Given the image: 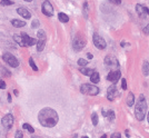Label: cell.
Listing matches in <instances>:
<instances>
[{"instance_id":"cell-1","label":"cell","mask_w":149,"mask_h":138,"mask_svg":"<svg viewBox=\"0 0 149 138\" xmlns=\"http://www.w3.org/2000/svg\"><path fill=\"white\" fill-rule=\"evenodd\" d=\"M38 120L43 127L51 128V127H55V126L58 124L59 116L55 109L46 107V108H42V109L39 111Z\"/></svg>"},{"instance_id":"cell-2","label":"cell","mask_w":149,"mask_h":138,"mask_svg":"<svg viewBox=\"0 0 149 138\" xmlns=\"http://www.w3.org/2000/svg\"><path fill=\"white\" fill-rule=\"evenodd\" d=\"M147 113V104H146V99H145L144 95L139 96V99L137 100V105L135 108V115L138 120H144L145 116H146Z\"/></svg>"},{"instance_id":"cell-3","label":"cell","mask_w":149,"mask_h":138,"mask_svg":"<svg viewBox=\"0 0 149 138\" xmlns=\"http://www.w3.org/2000/svg\"><path fill=\"white\" fill-rule=\"evenodd\" d=\"M80 91L81 94L89 95V96H96L99 94V88L95 85H89V84H84L80 86Z\"/></svg>"},{"instance_id":"cell-4","label":"cell","mask_w":149,"mask_h":138,"mask_svg":"<svg viewBox=\"0 0 149 138\" xmlns=\"http://www.w3.org/2000/svg\"><path fill=\"white\" fill-rule=\"evenodd\" d=\"M2 59L10 67H12V68H17V67L19 66V60H18L13 55H11L10 53H5V54H3L2 55Z\"/></svg>"},{"instance_id":"cell-5","label":"cell","mask_w":149,"mask_h":138,"mask_svg":"<svg viewBox=\"0 0 149 138\" xmlns=\"http://www.w3.org/2000/svg\"><path fill=\"white\" fill-rule=\"evenodd\" d=\"M37 36H38V40H37V50L38 51H42L44 48V45H46V33L43 30H39L37 32Z\"/></svg>"},{"instance_id":"cell-6","label":"cell","mask_w":149,"mask_h":138,"mask_svg":"<svg viewBox=\"0 0 149 138\" xmlns=\"http://www.w3.org/2000/svg\"><path fill=\"white\" fill-rule=\"evenodd\" d=\"M92 41H94L95 46L98 48V49H101V50L105 49L106 46H107L105 39H103L101 36H99L98 33H94V37H92Z\"/></svg>"},{"instance_id":"cell-7","label":"cell","mask_w":149,"mask_h":138,"mask_svg":"<svg viewBox=\"0 0 149 138\" xmlns=\"http://www.w3.org/2000/svg\"><path fill=\"white\" fill-rule=\"evenodd\" d=\"M41 11L44 16H48V17H51L54 14V7L53 5L50 3V1H44L42 3V7H41Z\"/></svg>"},{"instance_id":"cell-8","label":"cell","mask_w":149,"mask_h":138,"mask_svg":"<svg viewBox=\"0 0 149 138\" xmlns=\"http://www.w3.org/2000/svg\"><path fill=\"white\" fill-rule=\"evenodd\" d=\"M72 46H73V49L76 51H80L86 46V40L84 38H81L80 36H77L76 38L73 39Z\"/></svg>"},{"instance_id":"cell-9","label":"cell","mask_w":149,"mask_h":138,"mask_svg":"<svg viewBox=\"0 0 149 138\" xmlns=\"http://www.w3.org/2000/svg\"><path fill=\"white\" fill-rule=\"evenodd\" d=\"M1 124L6 129H10L13 125V116L11 114H7L6 116L1 119Z\"/></svg>"},{"instance_id":"cell-10","label":"cell","mask_w":149,"mask_h":138,"mask_svg":"<svg viewBox=\"0 0 149 138\" xmlns=\"http://www.w3.org/2000/svg\"><path fill=\"white\" fill-rule=\"evenodd\" d=\"M118 96V91L116 89V85H111L109 88H108L107 90V99L110 100V101H113V100L116 98V97Z\"/></svg>"},{"instance_id":"cell-11","label":"cell","mask_w":149,"mask_h":138,"mask_svg":"<svg viewBox=\"0 0 149 138\" xmlns=\"http://www.w3.org/2000/svg\"><path fill=\"white\" fill-rule=\"evenodd\" d=\"M136 11L138 13V16L140 18H146L147 16H149V9L147 7H145L144 5H137L136 6Z\"/></svg>"},{"instance_id":"cell-12","label":"cell","mask_w":149,"mask_h":138,"mask_svg":"<svg viewBox=\"0 0 149 138\" xmlns=\"http://www.w3.org/2000/svg\"><path fill=\"white\" fill-rule=\"evenodd\" d=\"M105 65L109 66V67H118L119 61L116 57H114V56H107L105 58Z\"/></svg>"},{"instance_id":"cell-13","label":"cell","mask_w":149,"mask_h":138,"mask_svg":"<svg viewBox=\"0 0 149 138\" xmlns=\"http://www.w3.org/2000/svg\"><path fill=\"white\" fill-rule=\"evenodd\" d=\"M121 76V74L119 70H114V71H110L109 74H108V76H107V79L111 81V83H117V81L119 80V78H120Z\"/></svg>"},{"instance_id":"cell-14","label":"cell","mask_w":149,"mask_h":138,"mask_svg":"<svg viewBox=\"0 0 149 138\" xmlns=\"http://www.w3.org/2000/svg\"><path fill=\"white\" fill-rule=\"evenodd\" d=\"M21 37H22V39H24L25 46H33L35 43H37V40L35 38L29 37L27 33H21Z\"/></svg>"},{"instance_id":"cell-15","label":"cell","mask_w":149,"mask_h":138,"mask_svg":"<svg viewBox=\"0 0 149 138\" xmlns=\"http://www.w3.org/2000/svg\"><path fill=\"white\" fill-rule=\"evenodd\" d=\"M17 12L19 13L21 17H24L25 19H30V17H31V13L29 12V11L26 8H22V7H21V8H18L17 9Z\"/></svg>"},{"instance_id":"cell-16","label":"cell","mask_w":149,"mask_h":138,"mask_svg":"<svg viewBox=\"0 0 149 138\" xmlns=\"http://www.w3.org/2000/svg\"><path fill=\"white\" fill-rule=\"evenodd\" d=\"M11 24L16 28H21V27H25L26 26V22L22 20H19V19H12L11 20Z\"/></svg>"},{"instance_id":"cell-17","label":"cell","mask_w":149,"mask_h":138,"mask_svg":"<svg viewBox=\"0 0 149 138\" xmlns=\"http://www.w3.org/2000/svg\"><path fill=\"white\" fill-rule=\"evenodd\" d=\"M126 101H127V105H128L129 107H131V106L133 105V103H135V96H133L132 92H129V94H128Z\"/></svg>"},{"instance_id":"cell-18","label":"cell","mask_w":149,"mask_h":138,"mask_svg":"<svg viewBox=\"0 0 149 138\" xmlns=\"http://www.w3.org/2000/svg\"><path fill=\"white\" fill-rule=\"evenodd\" d=\"M58 19H59V21H60V22H64V24H66V22L69 21V17L67 16L66 13H64V12H59L58 13Z\"/></svg>"},{"instance_id":"cell-19","label":"cell","mask_w":149,"mask_h":138,"mask_svg":"<svg viewBox=\"0 0 149 138\" xmlns=\"http://www.w3.org/2000/svg\"><path fill=\"white\" fill-rule=\"evenodd\" d=\"M90 80H91V83H92V84H98V83H99V80H100V76H99V74L95 71V72L90 76Z\"/></svg>"},{"instance_id":"cell-20","label":"cell","mask_w":149,"mask_h":138,"mask_svg":"<svg viewBox=\"0 0 149 138\" xmlns=\"http://www.w3.org/2000/svg\"><path fill=\"white\" fill-rule=\"evenodd\" d=\"M80 72L84 74L85 76H91L95 71H94V69H91V68H85V67H84V68L80 69Z\"/></svg>"},{"instance_id":"cell-21","label":"cell","mask_w":149,"mask_h":138,"mask_svg":"<svg viewBox=\"0 0 149 138\" xmlns=\"http://www.w3.org/2000/svg\"><path fill=\"white\" fill-rule=\"evenodd\" d=\"M143 74H144V76H148V75H149V62L148 61L144 62V65H143Z\"/></svg>"},{"instance_id":"cell-22","label":"cell","mask_w":149,"mask_h":138,"mask_svg":"<svg viewBox=\"0 0 149 138\" xmlns=\"http://www.w3.org/2000/svg\"><path fill=\"white\" fill-rule=\"evenodd\" d=\"M13 39L17 43H19L20 46H25V42H24V39H22L21 36H18V35H14L13 36Z\"/></svg>"},{"instance_id":"cell-23","label":"cell","mask_w":149,"mask_h":138,"mask_svg":"<svg viewBox=\"0 0 149 138\" xmlns=\"http://www.w3.org/2000/svg\"><path fill=\"white\" fill-rule=\"evenodd\" d=\"M107 117H108V119H109L110 121H114V120H115V118H116L115 111H114V110H109V111L107 113Z\"/></svg>"},{"instance_id":"cell-24","label":"cell","mask_w":149,"mask_h":138,"mask_svg":"<svg viewBox=\"0 0 149 138\" xmlns=\"http://www.w3.org/2000/svg\"><path fill=\"white\" fill-rule=\"evenodd\" d=\"M91 121H92V125L97 126V124H98V115H97V113H94L91 115Z\"/></svg>"},{"instance_id":"cell-25","label":"cell","mask_w":149,"mask_h":138,"mask_svg":"<svg viewBox=\"0 0 149 138\" xmlns=\"http://www.w3.org/2000/svg\"><path fill=\"white\" fill-rule=\"evenodd\" d=\"M22 127H24V129H26L27 132H29L30 134H32L33 132H35V129H33V127H32V126H30L29 124H24V126H22Z\"/></svg>"},{"instance_id":"cell-26","label":"cell","mask_w":149,"mask_h":138,"mask_svg":"<svg viewBox=\"0 0 149 138\" xmlns=\"http://www.w3.org/2000/svg\"><path fill=\"white\" fill-rule=\"evenodd\" d=\"M29 65H30V67L32 68V70H35V71H37V70H38V67L36 66V64H35V61H33L32 58L29 59Z\"/></svg>"},{"instance_id":"cell-27","label":"cell","mask_w":149,"mask_h":138,"mask_svg":"<svg viewBox=\"0 0 149 138\" xmlns=\"http://www.w3.org/2000/svg\"><path fill=\"white\" fill-rule=\"evenodd\" d=\"M78 65H79L80 67H85V66L88 65V61L86 60V59H84V58H80L79 60H78Z\"/></svg>"},{"instance_id":"cell-28","label":"cell","mask_w":149,"mask_h":138,"mask_svg":"<svg viewBox=\"0 0 149 138\" xmlns=\"http://www.w3.org/2000/svg\"><path fill=\"white\" fill-rule=\"evenodd\" d=\"M0 5L1 6H11V5H13V1H10V0H1Z\"/></svg>"},{"instance_id":"cell-29","label":"cell","mask_w":149,"mask_h":138,"mask_svg":"<svg viewBox=\"0 0 149 138\" xmlns=\"http://www.w3.org/2000/svg\"><path fill=\"white\" fill-rule=\"evenodd\" d=\"M39 25H40V21H39V20H37V19H35V20L32 21V25H31V27L36 29V28H38V27H39Z\"/></svg>"},{"instance_id":"cell-30","label":"cell","mask_w":149,"mask_h":138,"mask_svg":"<svg viewBox=\"0 0 149 138\" xmlns=\"http://www.w3.org/2000/svg\"><path fill=\"white\" fill-rule=\"evenodd\" d=\"M24 137V134H22L21 130H17L16 133V136H14V138H22Z\"/></svg>"},{"instance_id":"cell-31","label":"cell","mask_w":149,"mask_h":138,"mask_svg":"<svg viewBox=\"0 0 149 138\" xmlns=\"http://www.w3.org/2000/svg\"><path fill=\"white\" fill-rule=\"evenodd\" d=\"M121 87L124 90H126L127 89V81H126V79H122L121 80Z\"/></svg>"},{"instance_id":"cell-32","label":"cell","mask_w":149,"mask_h":138,"mask_svg":"<svg viewBox=\"0 0 149 138\" xmlns=\"http://www.w3.org/2000/svg\"><path fill=\"white\" fill-rule=\"evenodd\" d=\"M6 87H7L6 83H5V81H3V80L0 79V89H6Z\"/></svg>"},{"instance_id":"cell-33","label":"cell","mask_w":149,"mask_h":138,"mask_svg":"<svg viewBox=\"0 0 149 138\" xmlns=\"http://www.w3.org/2000/svg\"><path fill=\"white\" fill-rule=\"evenodd\" d=\"M110 138H121V135H120V133H114Z\"/></svg>"},{"instance_id":"cell-34","label":"cell","mask_w":149,"mask_h":138,"mask_svg":"<svg viewBox=\"0 0 149 138\" xmlns=\"http://www.w3.org/2000/svg\"><path fill=\"white\" fill-rule=\"evenodd\" d=\"M109 2H111L113 5H120L121 0H109Z\"/></svg>"},{"instance_id":"cell-35","label":"cell","mask_w":149,"mask_h":138,"mask_svg":"<svg viewBox=\"0 0 149 138\" xmlns=\"http://www.w3.org/2000/svg\"><path fill=\"white\" fill-rule=\"evenodd\" d=\"M144 32L146 33V35H149V25H147L146 27H145V29H144Z\"/></svg>"},{"instance_id":"cell-36","label":"cell","mask_w":149,"mask_h":138,"mask_svg":"<svg viewBox=\"0 0 149 138\" xmlns=\"http://www.w3.org/2000/svg\"><path fill=\"white\" fill-rule=\"evenodd\" d=\"M87 58H88V59H92V58H94V56H92L90 53H88V54H87Z\"/></svg>"},{"instance_id":"cell-37","label":"cell","mask_w":149,"mask_h":138,"mask_svg":"<svg viewBox=\"0 0 149 138\" xmlns=\"http://www.w3.org/2000/svg\"><path fill=\"white\" fill-rule=\"evenodd\" d=\"M8 101L11 103V95L10 94H8Z\"/></svg>"},{"instance_id":"cell-38","label":"cell","mask_w":149,"mask_h":138,"mask_svg":"<svg viewBox=\"0 0 149 138\" xmlns=\"http://www.w3.org/2000/svg\"><path fill=\"white\" fill-rule=\"evenodd\" d=\"M126 136H127V137H129V136H130V134H129L128 130H126Z\"/></svg>"},{"instance_id":"cell-39","label":"cell","mask_w":149,"mask_h":138,"mask_svg":"<svg viewBox=\"0 0 149 138\" xmlns=\"http://www.w3.org/2000/svg\"><path fill=\"white\" fill-rule=\"evenodd\" d=\"M13 94L16 96H18V90H13Z\"/></svg>"},{"instance_id":"cell-40","label":"cell","mask_w":149,"mask_h":138,"mask_svg":"<svg viewBox=\"0 0 149 138\" xmlns=\"http://www.w3.org/2000/svg\"><path fill=\"white\" fill-rule=\"evenodd\" d=\"M100 138H107V135H102V136L100 137Z\"/></svg>"},{"instance_id":"cell-41","label":"cell","mask_w":149,"mask_h":138,"mask_svg":"<svg viewBox=\"0 0 149 138\" xmlns=\"http://www.w3.org/2000/svg\"><path fill=\"white\" fill-rule=\"evenodd\" d=\"M147 119H148V122H149V113H148V115H147Z\"/></svg>"},{"instance_id":"cell-42","label":"cell","mask_w":149,"mask_h":138,"mask_svg":"<svg viewBox=\"0 0 149 138\" xmlns=\"http://www.w3.org/2000/svg\"><path fill=\"white\" fill-rule=\"evenodd\" d=\"M25 1H27V2H30V1H32V0H25Z\"/></svg>"},{"instance_id":"cell-43","label":"cell","mask_w":149,"mask_h":138,"mask_svg":"<svg viewBox=\"0 0 149 138\" xmlns=\"http://www.w3.org/2000/svg\"><path fill=\"white\" fill-rule=\"evenodd\" d=\"M33 138H41V137H38V136H35V137H33Z\"/></svg>"},{"instance_id":"cell-44","label":"cell","mask_w":149,"mask_h":138,"mask_svg":"<svg viewBox=\"0 0 149 138\" xmlns=\"http://www.w3.org/2000/svg\"><path fill=\"white\" fill-rule=\"evenodd\" d=\"M83 138H89V137H88V136H84Z\"/></svg>"}]
</instances>
